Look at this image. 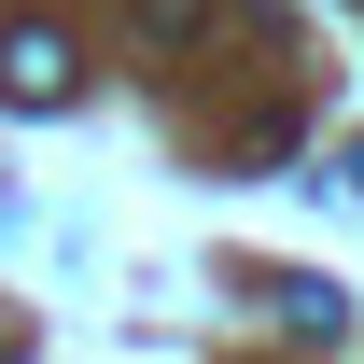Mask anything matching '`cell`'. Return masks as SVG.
Returning a JSON list of instances; mask_svg holds the SVG:
<instances>
[{
    "mask_svg": "<svg viewBox=\"0 0 364 364\" xmlns=\"http://www.w3.org/2000/svg\"><path fill=\"white\" fill-rule=\"evenodd\" d=\"M70 85H85V70H70L56 28H0V98H14V112H70Z\"/></svg>",
    "mask_w": 364,
    "mask_h": 364,
    "instance_id": "1",
    "label": "cell"
},
{
    "mask_svg": "<svg viewBox=\"0 0 364 364\" xmlns=\"http://www.w3.org/2000/svg\"><path fill=\"white\" fill-rule=\"evenodd\" d=\"M280 322H294V336H336V322H350V309H336L322 280H280Z\"/></svg>",
    "mask_w": 364,
    "mask_h": 364,
    "instance_id": "2",
    "label": "cell"
},
{
    "mask_svg": "<svg viewBox=\"0 0 364 364\" xmlns=\"http://www.w3.org/2000/svg\"><path fill=\"white\" fill-rule=\"evenodd\" d=\"M140 14H154V28H168V43H182V28H196V14H210V0H140Z\"/></svg>",
    "mask_w": 364,
    "mask_h": 364,
    "instance_id": "3",
    "label": "cell"
}]
</instances>
